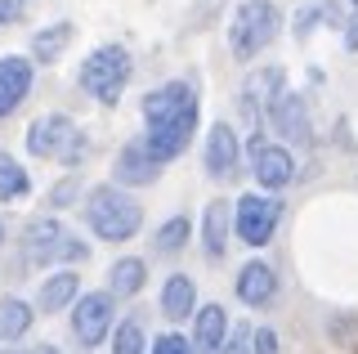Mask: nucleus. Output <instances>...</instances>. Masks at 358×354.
<instances>
[{
	"instance_id": "nucleus-6",
	"label": "nucleus",
	"mask_w": 358,
	"mask_h": 354,
	"mask_svg": "<svg viewBox=\"0 0 358 354\" xmlns=\"http://www.w3.org/2000/svg\"><path fill=\"white\" fill-rule=\"evenodd\" d=\"M264 117H268V126H273L287 143H296V148H309V143H313V126H309V113H305V99H300L296 90H287V81L273 90Z\"/></svg>"
},
{
	"instance_id": "nucleus-1",
	"label": "nucleus",
	"mask_w": 358,
	"mask_h": 354,
	"mask_svg": "<svg viewBox=\"0 0 358 354\" xmlns=\"http://www.w3.org/2000/svg\"><path fill=\"white\" fill-rule=\"evenodd\" d=\"M85 225L103 242H130L143 229V206L126 193V184H99L85 197Z\"/></svg>"
},
{
	"instance_id": "nucleus-16",
	"label": "nucleus",
	"mask_w": 358,
	"mask_h": 354,
	"mask_svg": "<svg viewBox=\"0 0 358 354\" xmlns=\"http://www.w3.org/2000/svg\"><path fill=\"white\" fill-rule=\"evenodd\" d=\"M188 104H197L193 81H166V85H157L152 94H143V121H162V117H171Z\"/></svg>"
},
{
	"instance_id": "nucleus-7",
	"label": "nucleus",
	"mask_w": 358,
	"mask_h": 354,
	"mask_svg": "<svg viewBox=\"0 0 358 354\" xmlns=\"http://www.w3.org/2000/svg\"><path fill=\"white\" fill-rule=\"evenodd\" d=\"M112 314H117V296L112 292H85L72 301V337L81 346H103Z\"/></svg>"
},
{
	"instance_id": "nucleus-12",
	"label": "nucleus",
	"mask_w": 358,
	"mask_h": 354,
	"mask_svg": "<svg viewBox=\"0 0 358 354\" xmlns=\"http://www.w3.org/2000/svg\"><path fill=\"white\" fill-rule=\"evenodd\" d=\"M233 292H238V301L251 305V309L273 305V296H278V269L268 260H246L242 269H238V278H233Z\"/></svg>"
},
{
	"instance_id": "nucleus-33",
	"label": "nucleus",
	"mask_w": 358,
	"mask_h": 354,
	"mask_svg": "<svg viewBox=\"0 0 358 354\" xmlns=\"http://www.w3.org/2000/svg\"><path fill=\"white\" fill-rule=\"evenodd\" d=\"M322 23H327V27H345V14H341L336 0H322Z\"/></svg>"
},
{
	"instance_id": "nucleus-35",
	"label": "nucleus",
	"mask_w": 358,
	"mask_h": 354,
	"mask_svg": "<svg viewBox=\"0 0 358 354\" xmlns=\"http://www.w3.org/2000/svg\"><path fill=\"white\" fill-rule=\"evenodd\" d=\"M0 238H5V220H0Z\"/></svg>"
},
{
	"instance_id": "nucleus-34",
	"label": "nucleus",
	"mask_w": 358,
	"mask_h": 354,
	"mask_svg": "<svg viewBox=\"0 0 358 354\" xmlns=\"http://www.w3.org/2000/svg\"><path fill=\"white\" fill-rule=\"evenodd\" d=\"M224 350H251V327H238L233 337H224Z\"/></svg>"
},
{
	"instance_id": "nucleus-2",
	"label": "nucleus",
	"mask_w": 358,
	"mask_h": 354,
	"mask_svg": "<svg viewBox=\"0 0 358 354\" xmlns=\"http://www.w3.org/2000/svg\"><path fill=\"white\" fill-rule=\"evenodd\" d=\"M27 153L41 157V162H59V166H67V171H76V166H85V157H90V135L76 126L72 117L50 113V117L31 121Z\"/></svg>"
},
{
	"instance_id": "nucleus-26",
	"label": "nucleus",
	"mask_w": 358,
	"mask_h": 354,
	"mask_svg": "<svg viewBox=\"0 0 358 354\" xmlns=\"http://www.w3.org/2000/svg\"><path fill=\"white\" fill-rule=\"evenodd\" d=\"M54 260H63V264H85V260H90V242L63 234V238H59V251H54Z\"/></svg>"
},
{
	"instance_id": "nucleus-15",
	"label": "nucleus",
	"mask_w": 358,
	"mask_h": 354,
	"mask_svg": "<svg viewBox=\"0 0 358 354\" xmlns=\"http://www.w3.org/2000/svg\"><path fill=\"white\" fill-rule=\"evenodd\" d=\"M59 238H63V225L54 215L31 220L27 238H22V260H27V264H50L54 251H59Z\"/></svg>"
},
{
	"instance_id": "nucleus-25",
	"label": "nucleus",
	"mask_w": 358,
	"mask_h": 354,
	"mask_svg": "<svg viewBox=\"0 0 358 354\" xmlns=\"http://www.w3.org/2000/svg\"><path fill=\"white\" fill-rule=\"evenodd\" d=\"M143 341H148V332H143L139 318H126V323L112 332V350H117V354H139Z\"/></svg>"
},
{
	"instance_id": "nucleus-22",
	"label": "nucleus",
	"mask_w": 358,
	"mask_h": 354,
	"mask_svg": "<svg viewBox=\"0 0 358 354\" xmlns=\"http://www.w3.org/2000/svg\"><path fill=\"white\" fill-rule=\"evenodd\" d=\"M31 305L27 301H18V296H5V301H0V341H18L22 332L31 327Z\"/></svg>"
},
{
	"instance_id": "nucleus-21",
	"label": "nucleus",
	"mask_w": 358,
	"mask_h": 354,
	"mask_svg": "<svg viewBox=\"0 0 358 354\" xmlns=\"http://www.w3.org/2000/svg\"><path fill=\"white\" fill-rule=\"evenodd\" d=\"M76 36L72 23H54V27H41L36 36H31V54H36V63H54L59 54L67 50V41Z\"/></svg>"
},
{
	"instance_id": "nucleus-17",
	"label": "nucleus",
	"mask_w": 358,
	"mask_h": 354,
	"mask_svg": "<svg viewBox=\"0 0 358 354\" xmlns=\"http://www.w3.org/2000/svg\"><path fill=\"white\" fill-rule=\"evenodd\" d=\"M76 296H81V274H76V269H59V274H50V278L41 283L36 305L45 309V314H59V309H67Z\"/></svg>"
},
{
	"instance_id": "nucleus-32",
	"label": "nucleus",
	"mask_w": 358,
	"mask_h": 354,
	"mask_svg": "<svg viewBox=\"0 0 358 354\" xmlns=\"http://www.w3.org/2000/svg\"><path fill=\"white\" fill-rule=\"evenodd\" d=\"M18 18H22V0H0V27L18 23Z\"/></svg>"
},
{
	"instance_id": "nucleus-20",
	"label": "nucleus",
	"mask_w": 358,
	"mask_h": 354,
	"mask_svg": "<svg viewBox=\"0 0 358 354\" xmlns=\"http://www.w3.org/2000/svg\"><path fill=\"white\" fill-rule=\"evenodd\" d=\"M143 283H148V264L139 256H126V260H117L108 269V292L112 296H139Z\"/></svg>"
},
{
	"instance_id": "nucleus-28",
	"label": "nucleus",
	"mask_w": 358,
	"mask_h": 354,
	"mask_svg": "<svg viewBox=\"0 0 358 354\" xmlns=\"http://www.w3.org/2000/svg\"><path fill=\"white\" fill-rule=\"evenodd\" d=\"M322 23V5H309V9H300V18H296V36H309L313 27Z\"/></svg>"
},
{
	"instance_id": "nucleus-3",
	"label": "nucleus",
	"mask_w": 358,
	"mask_h": 354,
	"mask_svg": "<svg viewBox=\"0 0 358 354\" xmlns=\"http://www.w3.org/2000/svg\"><path fill=\"white\" fill-rule=\"evenodd\" d=\"M278 31H282V9H278L273 0H242V5L233 9V23H229L233 59L246 63V59H255V54H264L278 41Z\"/></svg>"
},
{
	"instance_id": "nucleus-11",
	"label": "nucleus",
	"mask_w": 358,
	"mask_h": 354,
	"mask_svg": "<svg viewBox=\"0 0 358 354\" xmlns=\"http://www.w3.org/2000/svg\"><path fill=\"white\" fill-rule=\"evenodd\" d=\"M206 175L210 180H220V184H229L233 175H238V166H242V148H238V135H233V126L229 121H215V126L206 130Z\"/></svg>"
},
{
	"instance_id": "nucleus-4",
	"label": "nucleus",
	"mask_w": 358,
	"mask_h": 354,
	"mask_svg": "<svg viewBox=\"0 0 358 354\" xmlns=\"http://www.w3.org/2000/svg\"><path fill=\"white\" fill-rule=\"evenodd\" d=\"M130 72H134V63H130V50L126 45H99L81 63V90L90 99H99V104L112 108L121 99V90L130 85Z\"/></svg>"
},
{
	"instance_id": "nucleus-24",
	"label": "nucleus",
	"mask_w": 358,
	"mask_h": 354,
	"mask_svg": "<svg viewBox=\"0 0 358 354\" xmlns=\"http://www.w3.org/2000/svg\"><path fill=\"white\" fill-rule=\"evenodd\" d=\"M188 238H193V225H188L184 215H171L162 229H157L152 247L162 251V256H175V251H184V247H188Z\"/></svg>"
},
{
	"instance_id": "nucleus-27",
	"label": "nucleus",
	"mask_w": 358,
	"mask_h": 354,
	"mask_svg": "<svg viewBox=\"0 0 358 354\" xmlns=\"http://www.w3.org/2000/svg\"><path fill=\"white\" fill-rule=\"evenodd\" d=\"M188 350H193V341L184 332H166V337L152 341V354H188Z\"/></svg>"
},
{
	"instance_id": "nucleus-36",
	"label": "nucleus",
	"mask_w": 358,
	"mask_h": 354,
	"mask_svg": "<svg viewBox=\"0 0 358 354\" xmlns=\"http://www.w3.org/2000/svg\"><path fill=\"white\" fill-rule=\"evenodd\" d=\"M350 5H358V0H350Z\"/></svg>"
},
{
	"instance_id": "nucleus-29",
	"label": "nucleus",
	"mask_w": 358,
	"mask_h": 354,
	"mask_svg": "<svg viewBox=\"0 0 358 354\" xmlns=\"http://www.w3.org/2000/svg\"><path fill=\"white\" fill-rule=\"evenodd\" d=\"M76 193H81V184H76V175H72V180H63V184H54V189H50V202L54 206H67Z\"/></svg>"
},
{
	"instance_id": "nucleus-10",
	"label": "nucleus",
	"mask_w": 358,
	"mask_h": 354,
	"mask_svg": "<svg viewBox=\"0 0 358 354\" xmlns=\"http://www.w3.org/2000/svg\"><path fill=\"white\" fill-rule=\"evenodd\" d=\"M162 171H166V162L148 148V139H130L117 153V162H112V180L126 184V189H148V184L162 180Z\"/></svg>"
},
{
	"instance_id": "nucleus-19",
	"label": "nucleus",
	"mask_w": 358,
	"mask_h": 354,
	"mask_svg": "<svg viewBox=\"0 0 358 354\" xmlns=\"http://www.w3.org/2000/svg\"><path fill=\"white\" fill-rule=\"evenodd\" d=\"M224 337H229V314L220 305H201L197 323H193V350H224Z\"/></svg>"
},
{
	"instance_id": "nucleus-5",
	"label": "nucleus",
	"mask_w": 358,
	"mask_h": 354,
	"mask_svg": "<svg viewBox=\"0 0 358 354\" xmlns=\"http://www.w3.org/2000/svg\"><path fill=\"white\" fill-rule=\"evenodd\" d=\"M278 220H282V197L264 193H246L233 206V234H238L246 247H268L278 234Z\"/></svg>"
},
{
	"instance_id": "nucleus-31",
	"label": "nucleus",
	"mask_w": 358,
	"mask_h": 354,
	"mask_svg": "<svg viewBox=\"0 0 358 354\" xmlns=\"http://www.w3.org/2000/svg\"><path fill=\"white\" fill-rule=\"evenodd\" d=\"M341 36H345V50L358 54V5H354V14L345 18V27H341Z\"/></svg>"
},
{
	"instance_id": "nucleus-8",
	"label": "nucleus",
	"mask_w": 358,
	"mask_h": 354,
	"mask_svg": "<svg viewBox=\"0 0 358 354\" xmlns=\"http://www.w3.org/2000/svg\"><path fill=\"white\" fill-rule=\"evenodd\" d=\"M246 153H251V175L260 180V189H268V193H282L287 184L296 180V157H291V148H287V143H264L260 135H251Z\"/></svg>"
},
{
	"instance_id": "nucleus-18",
	"label": "nucleus",
	"mask_w": 358,
	"mask_h": 354,
	"mask_svg": "<svg viewBox=\"0 0 358 354\" xmlns=\"http://www.w3.org/2000/svg\"><path fill=\"white\" fill-rule=\"evenodd\" d=\"M197 309V287L188 274H171L162 287V314L171 318V323H179V318H188Z\"/></svg>"
},
{
	"instance_id": "nucleus-14",
	"label": "nucleus",
	"mask_w": 358,
	"mask_h": 354,
	"mask_svg": "<svg viewBox=\"0 0 358 354\" xmlns=\"http://www.w3.org/2000/svg\"><path fill=\"white\" fill-rule=\"evenodd\" d=\"M229 238H233V206L215 197V202L201 211V251H206L210 260H220L224 251H229Z\"/></svg>"
},
{
	"instance_id": "nucleus-13",
	"label": "nucleus",
	"mask_w": 358,
	"mask_h": 354,
	"mask_svg": "<svg viewBox=\"0 0 358 354\" xmlns=\"http://www.w3.org/2000/svg\"><path fill=\"white\" fill-rule=\"evenodd\" d=\"M31 81H36L31 59H18V54L0 59V121L14 117L18 108H22V99L31 94Z\"/></svg>"
},
{
	"instance_id": "nucleus-23",
	"label": "nucleus",
	"mask_w": 358,
	"mask_h": 354,
	"mask_svg": "<svg viewBox=\"0 0 358 354\" xmlns=\"http://www.w3.org/2000/svg\"><path fill=\"white\" fill-rule=\"evenodd\" d=\"M27 193H31L27 171H22L9 153H0V202H18V197H27Z\"/></svg>"
},
{
	"instance_id": "nucleus-30",
	"label": "nucleus",
	"mask_w": 358,
	"mask_h": 354,
	"mask_svg": "<svg viewBox=\"0 0 358 354\" xmlns=\"http://www.w3.org/2000/svg\"><path fill=\"white\" fill-rule=\"evenodd\" d=\"M251 350H260V354H278V332H273V327L251 332Z\"/></svg>"
},
{
	"instance_id": "nucleus-9",
	"label": "nucleus",
	"mask_w": 358,
	"mask_h": 354,
	"mask_svg": "<svg viewBox=\"0 0 358 354\" xmlns=\"http://www.w3.org/2000/svg\"><path fill=\"white\" fill-rule=\"evenodd\" d=\"M193 135H197V104H188V108H179V113L162 117V121H148V135L143 139H148V148L162 162H175L193 143Z\"/></svg>"
}]
</instances>
